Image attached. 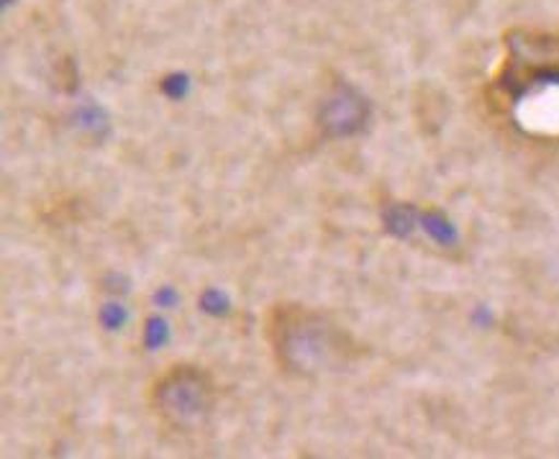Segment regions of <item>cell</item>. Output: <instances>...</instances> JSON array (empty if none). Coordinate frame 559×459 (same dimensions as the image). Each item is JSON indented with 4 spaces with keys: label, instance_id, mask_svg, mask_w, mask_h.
<instances>
[{
    "label": "cell",
    "instance_id": "6da1fadb",
    "mask_svg": "<svg viewBox=\"0 0 559 459\" xmlns=\"http://www.w3.org/2000/svg\"><path fill=\"white\" fill-rule=\"evenodd\" d=\"M267 339L280 367L290 375L313 377L331 373L347 357V337L326 316L304 306L270 310Z\"/></svg>",
    "mask_w": 559,
    "mask_h": 459
},
{
    "label": "cell",
    "instance_id": "7a4b0ae2",
    "mask_svg": "<svg viewBox=\"0 0 559 459\" xmlns=\"http://www.w3.org/2000/svg\"><path fill=\"white\" fill-rule=\"evenodd\" d=\"M218 388L203 367L175 365L152 385V409L165 426L195 434L211 424Z\"/></svg>",
    "mask_w": 559,
    "mask_h": 459
},
{
    "label": "cell",
    "instance_id": "3957f363",
    "mask_svg": "<svg viewBox=\"0 0 559 459\" xmlns=\"http://www.w3.org/2000/svg\"><path fill=\"white\" fill-rule=\"evenodd\" d=\"M367 118L365 101L352 91H340L329 101L326 114H323V123L329 126L331 134H352Z\"/></svg>",
    "mask_w": 559,
    "mask_h": 459
}]
</instances>
